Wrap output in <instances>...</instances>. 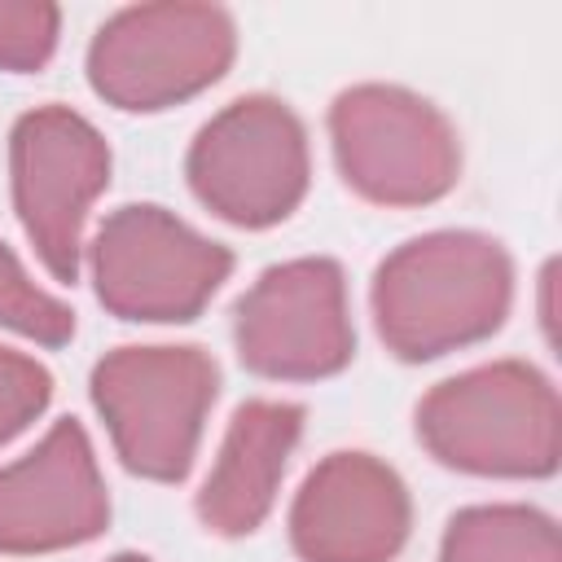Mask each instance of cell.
Here are the masks:
<instances>
[{"label": "cell", "instance_id": "16", "mask_svg": "<svg viewBox=\"0 0 562 562\" xmlns=\"http://www.w3.org/2000/svg\"><path fill=\"white\" fill-rule=\"evenodd\" d=\"M53 400V378L22 351L0 347V443L22 435Z\"/></svg>", "mask_w": 562, "mask_h": 562}, {"label": "cell", "instance_id": "3", "mask_svg": "<svg viewBox=\"0 0 562 562\" xmlns=\"http://www.w3.org/2000/svg\"><path fill=\"white\" fill-rule=\"evenodd\" d=\"M220 369L202 347H119L92 369V404L123 465L176 483L198 457Z\"/></svg>", "mask_w": 562, "mask_h": 562}, {"label": "cell", "instance_id": "5", "mask_svg": "<svg viewBox=\"0 0 562 562\" xmlns=\"http://www.w3.org/2000/svg\"><path fill=\"white\" fill-rule=\"evenodd\" d=\"M329 140L342 180L378 206L439 202L461 171L452 123L417 92L356 83L329 105Z\"/></svg>", "mask_w": 562, "mask_h": 562}, {"label": "cell", "instance_id": "4", "mask_svg": "<svg viewBox=\"0 0 562 562\" xmlns=\"http://www.w3.org/2000/svg\"><path fill=\"white\" fill-rule=\"evenodd\" d=\"M233 53V18L215 4H132L92 35L88 83L114 110L149 114L211 88Z\"/></svg>", "mask_w": 562, "mask_h": 562}, {"label": "cell", "instance_id": "14", "mask_svg": "<svg viewBox=\"0 0 562 562\" xmlns=\"http://www.w3.org/2000/svg\"><path fill=\"white\" fill-rule=\"evenodd\" d=\"M0 329H13L44 347H61L75 334V312L61 299L44 294L4 241H0Z\"/></svg>", "mask_w": 562, "mask_h": 562}, {"label": "cell", "instance_id": "13", "mask_svg": "<svg viewBox=\"0 0 562 562\" xmlns=\"http://www.w3.org/2000/svg\"><path fill=\"white\" fill-rule=\"evenodd\" d=\"M439 562H562L558 527L531 505H470L448 518Z\"/></svg>", "mask_w": 562, "mask_h": 562}, {"label": "cell", "instance_id": "8", "mask_svg": "<svg viewBox=\"0 0 562 562\" xmlns=\"http://www.w3.org/2000/svg\"><path fill=\"white\" fill-rule=\"evenodd\" d=\"M13 211L57 281L79 277L83 224L110 184L105 136L66 105H40L13 123L9 136Z\"/></svg>", "mask_w": 562, "mask_h": 562}, {"label": "cell", "instance_id": "2", "mask_svg": "<svg viewBox=\"0 0 562 562\" xmlns=\"http://www.w3.org/2000/svg\"><path fill=\"white\" fill-rule=\"evenodd\" d=\"M417 439L461 474L544 479L562 452L553 382L522 360H492L439 382L417 404Z\"/></svg>", "mask_w": 562, "mask_h": 562}, {"label": "cell", "instance_id": "10", "mask_svg": "<svg viewBox=\"0 0 562 562\" xmlns=\"http://www.w3.org/2000/svg\"><path fill=\"white\" fill-rule=\"evenodd\" d=\"M413 527L404 479L369 452H329L290 505L303 562H391Z\"/></svg>", "mask_w": 562, "mask_h": 562}, {"label": "cell", "instance_id": "1", "mask_svg": "<svg viewBox=\"0 0 562 562\" xmlns=\"http://www.w3.org/2000/svg\"><path fill=\"white\" fill-rule=\"evenodd\" d=\"M514 268L501 241L443 228L404 241L373 272V321L400 360L483 342L509 316Z\"/></svg>", "mask_w": 562, "mask_h": 562}, {"label": "cell", "instance_id": "15", "mask_svg": "<svg viewBox=\"0 0 562 562\" xmlns=\"http://www.w3.org/2000/svg\"><path fill=\"white\" fill-rule=\"evenodd\" d=\"M61 13L48 0H0V70H40L57 48Z\"/></svg>", "mask_w": 562, "mask_h": 562}, {"label": "cell", "instance_id": "12", "mask_svg": "<svg viewBox=\"0 0 562 562\" xmlns=\"http://www.w3.org/2000/svg\"><path fill=\"white\" fill-rule=\"evenodd\" d=\"M303 435V408L285 400H246L198 492V518L215 536H250L277 501L285 461Z\"/></svg>", "mask_w": 562, "mask_h": 562}, {"label": "cell", "instance_id": "9", "mask_svg": "<svg viewBox=\"0 0 562 562\" xmlns=\"http://www.w3.org/2000/svg\"><path fill=\"white\" fill-rule=\"evenodd\" d=\"M233 342L250 373L277 382H316L347 369L356 329L342 268L334 259L268 268L233 307Z\"/></svg>", "mask_w": 562, "mask_h": 562}, {"label": "cell", "instance_id": "11", "mask_svg": "<svg viewBox=\"0 0 562 562\" xmlns=\"http://www.w3.org/2000/svg\"><path fill=\"white\" fill-rule=\"evenodd\" d=\"M110 496L79 422H57L22 461L0 465V553H57L101 536Z\"/></svg>", "mask_w": 562, "mask_h": 562}, {"label": "cell", "instance_id": "7", "mask_svg": "<svg viewBox=\"0 0 562 562\" xmlns=\"http://www.w3.org/2000/svg\"><path fill=\"white\" fill-rule=\"evenodd\" d=\"M233 255L162 206H119L92 237L97 299L123 321H193L228 281Z\"/></svg>", "mask_w": 562, "mask_h": 562}, {"label": "cell", "instance_id": "6", "mask_svg": "<svg viewBox=\"0 0 562 562\" xmlns=\"http://www.w3.org/2000/svg\"><path fill=\"white\" fill-rule=\"evenodd\" d=\"M184 171L206 211L237 228H268L307 193V132L285 101L255 92L193 136Z\"/></svg>", "mask_w": 562, "mask_h": 562}, {"label": "cell", "instance_id": "17", "mask_svg": "<svg viewBox=\"0 0 562 562\" xmlns=\"http://www.w3.org/2000/svg\"><path fill=\"white\" fill-rule=\"evenodd\" d=\"M110 562H149L145 553H119V558H110Z\"/></svg>", "mask_w": 562, "mask_h": 562}]
</instances>
